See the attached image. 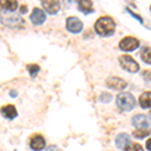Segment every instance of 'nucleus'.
Returning <instances> with one entry per match:
<instances>
[{"label": "nucleus", "instance_id": "obj_1", "mask_svg": "<svg viewBox=\"0 0 151 151\" xmlns=\"http://www.w3.org/2000/svg\"><path fill=\"white\" fill-rule=\"evenodd\" d=\"M115 21L109 16L100 17L95 23V30L101 36H110L115 31Z\"/></svg>", "mask_w": 151, "mask_h": 151}, {"label": "nucleus", "instance_id": "obj_2", "mask_svg": "<svg viewBox=\"0 0 151 151\" xmlns=\"http://www.w3.org/2000/svg\"><path fill=\"white\" fill-rule=\"evenodd\" d=\"M116 105L121 111L129 112L133 110L136 106V100L131 93L124 92L117 96Z\"/></svg>", "mask_w": 151, "mask_h": 151}, {"label": "nucleus", "instance_id": "obj_3", "mask_svg": "<svg viewBox=\"0 0 151 151\" xmlns=\"http://www.w3.org/2000/svg\"><path fill=\"white\" fill-rule=\"evenodd\" d=\"M0 19L1 22L5 26H9V27H16L18 25H21L23 23V19L15 13H11V12L7 11H2L0 14Z\"/></svg>", "mask_w": 151, "mask_h": 151}, {"label": "nucleus", "instance_id": "obj_4", "mask_svg": "<svg viewBox=\"0 0 151 151\" xmlns=\"http://www.w3.org/2000/svg\"><path fill=\"white\" fill-rule=\"evenodd\" d=\"M119 62H120L121 67L129 73L135 74V73H137L138 70H140L139 64H138L132 57H130V55H121V57L119 58Z\"/></svg>", "mask_w": 151, "mask_h": 151}, {"label": "nucleus", "instance_id": "obj_5", "mask_svg": "<svg viewBox=\"0 0 151 151\" xmlns=\"http://www.w3.org/2000/svg\"><path fill=\"white\" fill-rule=\"evenodd\" d=\"M135 128L141 130H151V118L145 115H136L131 120Z\"/></svg>", "mask_w": 151, "mask_h": 151}, {"label": "nucleus", "instance_id": "obj_6", "mask_svg": "<svg viewBox=\"0 0 151 151\" xmlns=\"http://www.w3.org/2000/svg\"><path fill=\"white\" fill-rule=\"evenodd\" d=\"M140 43L138 40L132 36H126L119 42V47L124 52H133L139 47Z\"/></svg>", "mask_w": 151, "mask_h": 151}, {"label": "nucleus", "instance_id": "obj_7", "mask_svg": "<svg viewBox=\"0 0 151 151\" xmlns=\"http://www.w3.org/2000/svg\"><path fill=\"white\" fill-rule=\"evenodd\" d=\"M65 26H67L68 30L70 31V32L79 33L83 29V22L81 21V19L76 17V16H70L67 19Z\"/></svg>", "mask_w": 151, "mask_h": 151}, {"label": "nucleus", "instance_id": "obj_8", "mask_svg": "<svg viewBox=\"0 0 151 151\" xmlns=\"http://www.w3.org/2000/svg\"><path fill=\"white\" fill-rule=\"evenodd\" d=\"M106 85L108 88L115 90V91H121V90H124L127 87V83H126L125 80L118 77H113L108 79L106 82Z\"/></svg>", "mask_w": 151, "mask_h": 151}, {"label": "nucleus", "instance_id": "obj_9", "mask_svg": "<svg viewBox=\"0 0 151 151\" xmlns=\"http://www.w3.org/2000/svg\"><path fill=\"white\" fill-rule=\"evenodd\" d=\"M45 18L47 17H45V12L41 10V9L37 8V7H35L33 9L32 13L30 15V20L32 21V23L35 25H40V24H42L45 21Z\"/></svg>", "mask_w": 151, "mask_h": 151}, {"label": "nucleus", "instance_id": "obj_10", "mask_svg": "<svg viewBox=\"0 0 151 151\" xmlns=\"http://www.w3.org/2000/svg\"><path fill=\"white\" fill-rule=\"evenodd\" d=\"M131 142L130 136L127 133H121L119 135H117L116 139H115V144L117 146V148L119 149H124L125 150L127 148V146H129Z\"/></svg>", "mask_w": 151, "mask_h": 151}, {"label": "nucleus", "instance_id": "obj_11", "mask_svg": "<svg viewBox=\"0 0 151 151\" xmlns=\"http://www.w3.org/2000/svg\"><path fill=\"white\" fill-rule=\"evenodd\" d=\"M45 146V140L42 136L36 135L30 141V147L33 151H41Z\"/></svg>", "mask_w": 151, "mask_h": 151}, {"label": "nucleus", "instance_id": "obj_12", "mask_svg": "<svg viewBox=\"0 0 151 151\" xmlns=\"http://www.w3.org/2000/svg\"><path fill=\"white\" fill-rule=\"evenodd\" d=\"M1 114L5 118L12 120L17 116V110H16L14 105H6L1 108Z\"/></svg>", "mask_w": 151, "mask_h": 151}, {"label": "nucleus", "instance_id": "obj_13", "mask_svg": "<svg viewBox=\"0 0 151 151\" xmlns=\"http://www.w3.org/2000/svg\"><path fill=\"white\" fill-rule=\"evenodd\" d=\"M41 5L45 9V11L50 14H55L60 10V4L58 1H42Z\"/></svg>", "mask_w": 151, "mask_h": 151}, {"label": "nucleus", "instance_id": "obj_14", "mask_svg": "<svg viewBox=\"0 0 151 151\" xmlns=\"http://www.w3.org/2000/svg\"><path fill=\"white\" fill-rule=\"evenodd\" d=\"M139 104L142 109L151 108V92H144L139 97Z\"/></svg>", "mask_w": 151, "mask_h": 151}, {"label": "nucleus", "instance_id": "obj_15", "mask_svg": "<svg viewBox=\"0 0 151 151\" xmlns=\"http://www.w3.org/2000/svg\"><path fill=\"white\" fill-rule=\"evenodd\" d=\"M79 9L80 11H82L83 13L88 14V13H92L94 12L93 9V2L92 1H79Z\"/></svg>", "mask_w": 151, "mask_h": 151}, {"label": "nucleus", "instance_id": "obj_16", "mask_svg": "<svg viewBox=\"0 0 151 151\" xmlns=\"http://www.w3.org/2000/svg\"><path fill=\"white\" fill-rule=\"evenodd\" d=\"M17 1H0V7H2L5 11L8 10L9 12H12L17 8Z\"/></svg>", "mask_w": 151, "mask_h": 151}, {"label": "nucleus", "instance_id": "obj_17", "mask_svg": "<svg viewBox=\"0 0 151 151\" xmlns=\"http://www.w3.org/2000/svg\"><path fill=\"white\" fill-rule=\"evenodd\" d=\"M141 60L148 65H151V47H144L141 52Z\"/></svg>", "mask_w": 151, "mask_h": 151}, {"label": "nucleus", "instance_id": "obj_18", "mask_svg": "<svg viewBox=\"0 0 151 151\" xmlns=\"http://www.w3.org/2000/svg\"><path fill=\"white\" fill-rule=\"evenodd\" d=\"M149 134H150L149 130H141V129H138V130L133 132V136L135 138H138V139H143V138H145Z\"/></svg>", "mask_w": 151, "mask_h": 151}, {"label": "nucleus", "instance_id": "obj_19", "mask_svg": "<svg viewBox=\"0 0 151 151\" xmlns=\"http://www.w3.org/2000/svg\"><path fill=\"white\" fill-rule=\"evenodd\" d=\"M27 70L31 77H35L36 74L40 72V67L37 65H29L27 67Z\"/></svg>", "mask_w": 151, "mask_h": 151}, {"label": "nucleus", "instance_id": "obj_20", "mask_svg": "<svg viewBox=\"0 0 151 151\" xmlns=\"http://www.w3.org/2000/svg\"><path fill=\"white\" fill-rule=\"evenodd\" d=\"M126 10H127L128 13L130 14V15L132 16V17H133L134 19H136V20L139 21V22H140L141 24H143V22H144V21H143V18L141 17V16L139 15V14H136L135 12H133L132 10H131L130 8H129V7H127V8H126Z\"/></svg>", "mask_w": 151, "mask_h": 151}, {"label": "nucleus", "instance_id": "obj_21", "mask_svg": "<svg viewBox=\"0 0 151 151\" xmlns=\"http://www.w3.org/2000/svg\"><path fill=\"white\" fill-rule=\"evenodd\" d=\"M125 151H144V149L140 144H132L130 146H127Z\"/></svg>", "mask_w": 151, "mask_h": 151}, {"label": "nucleus", "instance_id": "obj_22", "mask_svg": "<svg viewBox=\"0 0 151 151\" xmlns=\"http://www.w3.org/2000/svg\"><path fill=\"white\" fill-rule=\"evenodd\" d=\"M100 100H101L102 102H105V103H108V102H110L112 100V95L107 93V92H105V93H103L101 95Z\"/></svg>", "mask_w": 151, "mask_h": 151}, {"label": "nucleus", "instance_id": "obj_23", "mask_svg": "<svg viewBox=\"0 0 151 151\" xmlns=\"http://www.w3.org/2000/svg\"><path fill=\"white\" fill-rule=\"evenodd\" d=\"M142 77L146 82H151V70H146L142 73Z\"/></svg>", "mask_w": 151, "mask_h": 151}, {"label": "nucleus", "instance_id": "obj_24", "mask_svg": "<svg viewBox=\"0 0 151 151\" xmlns=\"http://www.w3.org/2000/svg\"><path fill=\"white\" fill-rule=\"evenodd\" d=\"M146 149L148 151H151V138H149V139L146 141Z\"/></svg>", "mask_w": 151, "mask_h": 151}, {"label": "nucleus", "instance_id": "obj_25", "mask_svg": "<svg viewBox=\"0 0 151 151\" xmlns=\"http://www.w3.org/2000/svg\"><path fill=\"white\" fill-rule=\"evenodd\" d=\"M45 151H58V150L57 146L50 145V146H48V147L47 148V150H45Z\"/></svg>", "mask_w": 151, "mask_h": 151}, {"label": "nucleus", "instance_id": "obj_26", "mask_svg": "<svg viewBox=\"0 0 151 151\" xmlns=\"http://www.w3.org/2000/svg\"><path fill=\"white\" fill-rule=\"evenodd\" d=\"M26 11H27V9H26V7L21 6V12H22V13H25Z\"/></svg>", "mask_w": 151, "mask_h": 151}, {"label": "nucleus", "instance_id": "obj_27", "mask_svg": "<svg viewBox=\"0 0 151 151\" xmlns=\"http://www.w3.org/2000/svg\"><path fill=\"white\" fill-rule=\"evenodd\" d=\"M150 11H151V5H150Z\"/></svg>", "mask_w": 151, "mask_h": 151}, {"label": "nucleus", "instance_id": "obj_28", "mask_svg": "<svg viewBox=\"0 0 151 151\" xmlns=\"http://www.w3.org/2000/svg\"><path fill=\"white\" fill-rule=\"evenodd\" d=\"M150 113H151V112H150Z\"/></svg>", "mask_w": 151, "mask_h": 151}]
</instances>
